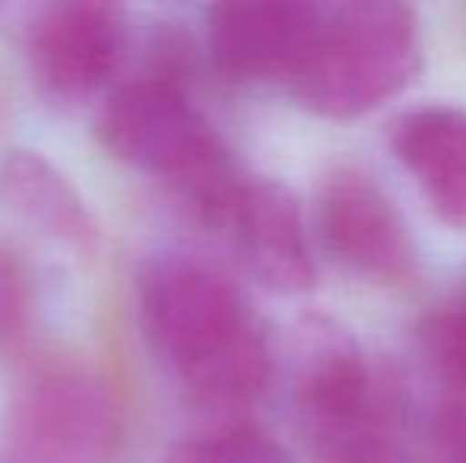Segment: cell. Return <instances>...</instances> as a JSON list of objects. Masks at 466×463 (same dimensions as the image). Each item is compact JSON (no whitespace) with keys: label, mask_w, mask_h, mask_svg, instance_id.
I'll use <instances>...</instances> for the list:
<instances>
[{"label":"cell","mask_w":466,"mask_h":463,"mask_svg":"<svg viewBox=\"0 0 466 463\" xmlns=\"http://www.w3.org/2000/svg\"><path fill=\"white\" fill-rule=\"evenodd\" d=\"M327 4L238 0L209 10V55L238 80L292 83L324 25Z\"/></svg>","instance_id":"cell-7"},{"label":"cell","mask_w":466,"mask_h":463,"mask_svg":"<svg viewBox=\"0 0 466 463\" xmlns=\"http://www.w3.org/2000/svg\"><path fill=\"white\" fill-rule=\"evenodd\" d=\"M226 232L235 238L245 267L267 289L295 296L314 286L305 216L286 185L270 178H248L228 213Z\"/></svg>","instance_id":"cell-9"},{"label":"cell","mask_w":466,"mask_h":463,"mask_svg":"<svg viewBox=\"0 0 466 463\" xmlns=\"http://www.w3.org/2000/svg\"><path fill=\"white\" fill-rule=\"evenodd\" d=\"M38 315V286L32 264L16 245L0 238V352L29 343Z\"/></svg>","instance_id":"cell-13"},{"label":"cell","mask_w":466,"mask_h":463,"mask_svg":"<svg viewBox=\"0 0 466 463\" xmlns=\"http://www.w3.org/2000/svg\"><path fill=\"white\" fill-rule=\"evenodd\" d=\"M19 38L38 93L57 106H80L117 76L127 23L108 4H38L19 10Z\"/></svg>","instance_id":"cell-6"},{"label":"cell","mask_w":466,"mask_h":463,"mask_svg":"<svg viewBox=\"0 0 466 463\" xmlns=\"http://www.w3.org/2000/svg\"><path fill=\"white\" fill-rule=\"evenodd\" d=\"M425 463H466V403H444L425 435Z\"/></svg>","instance_id":"cell-15"},{"label":"cell","mask_w":466,"mask_h":463,"mask_svg":"<svg viewBox=\"0 0 466 463\" xmlns=\"http://www.w3.org/2000/svg\"><path fill=\"white\" fill-rule=\"evenodd\" d=\"M429 356L454 388L466 390V305L435 315L425 327Z\"/></svg>","instance_id":"cell-14"},{"label":"cell","mask_w":466,"mask_h":463,"mask_svg":"<svg viewBox=\"0 0 466 463\" xmlns=\"http://www.w3.org/2000/svg\"><path fill=\"white\" fill-rule=\"evenodd\" d=\"M166 463H292L286 448L264 428L232 422L178 441Z\"/></svg>","instance_id":"cell-12"},{"label":"cell","mask_w":466,"mask_h":463,"mask_svg":"<svg viewBox=\"0 0 466 463\" xmlns=\"http://www.w3.org/2000/svg\"><path fill=\"white\" fill-rule=\"evenodd\" d=\"M295 403L308 441L320 458L387 463L397 451V400L352 343H327L308 358Z\"/></svg>","instance_id":"cell-5"},{"label":"cell","mask_w":466,"mask_h":463,"mask_svg":"<svg viewBox=\"0 0 466 463\" xmlns=\"http://www.w3.org/2000/svg\"><path fill=\"white\" fill-rule=\"evenodd\" d=\"M6 441L23 463H111L124 445L121 400L89 365L45 358L13 394Z\"/></svg>","instance_id":"cell-4"},{"label":"cell","mask_w":466,"mask_h":463,"mask_svg":"<svg viewBox=\"0 0 466 463\" xmlns=\"http://www.w3.org/2000/svg\"><path fill=\"white\" fill-rule=\"evenodd\" d=\"M0 204L42 238L80 257L98 251V219L76 185L38 149L16 146L0 159Z\"/></svg>","instance_id":"cell-10"},{"label":"cell","mask_w":466,"mask_h":463,"mask_svg":"<svg viewBox=\"0 0 466 463\" xmlns=\"http://www.w3.org/2000/svg\"><path fill=\"white\" fill-rule=\"evenodd\" d=\"M393 153L416 178L438 219L466 229V112L429 106L393 124Z\"/></svg>","instance_id":"cell-11"},{"label":"cell","mask_w":466,"mask_h":463,"mask_svg":"<svg viewBox=\"0 0 466 463\" xmlns=\"http://www.w3.org/2000/svg\"><path fill=\"white\" fill-rule=\"evenodd\" d=\"M96 136L117 162L166 181L194 219L226 229L248 175L181 80L137 74L111 86L98 106Z\"/></svg>","instance_id":"cell-2"},{"label":"cell","mask_w":466,"mask_h":463,"mask_svg":"<svg viewBox=\"0 0 466 463\" xmlns=\"http://www.w3.org/2000/svg\"><path fill=\"white\" fill-rule=\"evenodd\" d=\"M422 67L416 13L390 0H356L324 10V25L289 93L308 112L352 121L400 96Z\"/></svg>","instance_id":"cell-3"},{"label":"cell","mask_w":466,"mask_h":463,"mask_svg":"<svg viewBox=\"0 0 466 463\" xmlns=\"http://www.w3.org/2000/svg\"><path fill=\"white\" fill-rule=\"evenodd\" d=\"M327 251L374 283H406L416 273V245L393 200L362 172H337L318 206Z\"/></svg>","instance_id":"cell-8"},{"label":"cell","mask_w":466,"mask_h":463,"mask_svg":"<svg viewBox=\"0 0 466 463\" xmlns=\"http://www.w3.org/2000/svg\"><path fill=\"white\" fill-rule=\"evenodd\" d=\"M137 315L156 362L203 407H245L270 381V343L251 305L185 251L143 260Z\"/></svg>","instance_id":"cell-1"}]
</instances>
